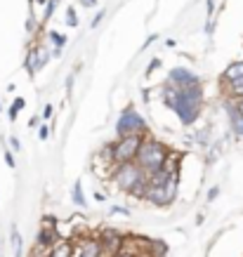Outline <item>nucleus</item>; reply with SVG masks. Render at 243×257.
Instances as JSON below:
<instances>
[{"instance_id": "obj_1", "label": "nucleus", "mask_w": 243, "mask_h": 257, "mask_svg": "<svg viewBox=\"0 0 243 257\" xmlns=\"http://www.w3.org/2000/svg\"><path fill=\"white\" fill-rule=\"evenodd\" d=\"M163 97L165 106L175 111V116L182 120V125H194L201 116V106H203V87H173L163 83Z\"/></svg>"}, {"instance_id": "obj_2", "label": "nucleus", "mask_w": 243, "mask_h": 257, "mask_svg": "<svg viewBox=\"0 0 243 257\" xmlns=\"http://www.w3.org/2000/svg\"><path fill=\"white\" fill-rule=\"evenodd\" d=\"M109 179L113 182V187L123 194L133 196L137 201H144L147 194V175L140 165L135 163H116L109 172Z\"/></svg>"}, {"instance_id": "obj_3", "label": "nucleus", "mask_w": 243, "mask_h": 257, "mask_svg": "<svg viewBox=\"0 0 243 257\" xmlns=\"http://www.w3.org/2000/svg\"><path fill=\"white\" fill-rule=\"evenodd\" d=\"M177 182H180V172H156L147 177V194L144 201H149L151 205H170L177 198Z\"/></svg>"}, {"instance_id": "obj_4", "label": "nucleus", "mask_w": 243, "mask_h": 257, "mask_svg": "<svg viewBox=\"0 0 243 257\" xmlns=\"http://www.w3.org/2000/svg\"><path fill=\"white\" fill-rule=\"evenodd\" d=\"M168 147H165L163 142H158L156 137H142V144H140V151H137V158H135V163L140 165L144 175L149 177V175H156V172L163 170V163L165 158H168Z\"/></svg>"}, {"instance_id": "obj_5", "label": "nucleus", "mask_w": 243, "mask_h": 257, "mask_svg": "<svg viewBox=\"0 0 243 257\" xmlns=\"http://www.w3.org/2000/svg\"><path fill=\"white\" fill-rule=\"evenodd\" d=\"M116 135L118 137H128V135H149V123L144 120L140 111L135 109V106H128L116 120Z\"/></svg>"}, {"instance_id": "obj_6", "label": "nucleus", "mask_w": 243, "mask_h": 257, "mask_svg": "<svg viewBox=\"0 0 243 257\" xmlns=\"http://www.w3.org/2000/svg\"><path fill=\"white\" fill-rule=\"evenodd\" d=\"M147 137V135H144ZM142 137L140 135H128V137H118L116 142H111V161L116 163H133L140 151Z\"/></svg>"}, {"instance_id": "obj_7", "label": "nucleus", "mask_w": 243, "mask_h": 257, "mask_svg": "<svg viewBox=\"0 0 243 257\" xmlns=\"http://www.w3.org/2000/svg\"><path fill=\"white\" fill-rule=\"evenodd\" d=\"M71 257H106L97 236H73L71 238Z\"/></svg>"}, {"instance_id": "obj_8", "label": "nucleus", "mask_w": 243, "mask_h": 257, "mask_svg": "<svg viewBox=\"0 0 243 257\" xmlns=\"http://www.w3.org/2000/svg\"><path fill=\"white\" fill-rule=\"evenodd\" d=\"M47 62H50L47 47L36 45V47L29 50V55H26V59H24V66H26V71H29V76H33V73H38L40 69H45Z\"/></svg>"}, {"instance_id": "obj_9", "label": "nucleus", "mask_w": 243, "mask_h": 257, "mask_svg": "<svg viewBox=\"0 0 243 257\" xmlns=\"http://www.w3.org/2000/svg\"><path fill=\"white\" fill-rule=\"evenodd\" d=\"M168 85L173 87H194V85H201V78H198L196 73H191L189 69H173L168 73V80H165Z\"/></svg>"}, {"instance_id": "obj_10", "label": "nucleus", "mask_w": 243, "mask_h": 257, "mask_svg": "<svg viewBox=\"0 0 243 257\" xmlns=\"http://www.w3.org/2000/svg\"><path fill=\"white\" fill-rule=\"evenodd\" d=\"M222 92H224L227 101L243 99V78H238V80H224V83H222Z\"/></svg>"}, {"instance_id": "obj_11", "label": "nucleus", "mask_w": 243, "mask_h": 257, "mask_svg": "<svg viewBox=\"0 0 243 257\" xmlns=\"http://www.w3.org/2000/svg\"><path fill=\"white\" fill-rule=\"evenodd\" d=\"M227 113H229V123H231L234 135L238 137V140H243V116L234 109V104H231V101H227Z\"/></svg>"}, {"instance_id": "obj_12", "label": "nucleus", "mask_w": 243, "mask_h": 257, "mask_svg": "<svg viewBox=\"0 0 243 257\" xmlns=\"http://www.w3.org/2000/svg\"><path fill=\"white\" fill-rule=\"evenodd\" d=\"M47 257H71V238H59L47 250Z\"/></svg>"}, {"instance_id": "obj_13", "label": "nucleus", "mask_w": 243, "mask_h": 257, "mask_svg": "<svg viewBox=\"0 0 243 257\" xmlns=\"http://www.w3.org/2000/svg\"><path fill=\"white\" fill-rule=\"evenodd\" d=\"M238 78H243V62L229 64L227 69H224V73H222V83L224 80H238Z\"/></svg>"}, {"instance_id": "obj_14", "label": "nucleus", "mask_w": 243, "mask_h": 257, "mask_svg": "<svg viewBox=\"0 0 243 257\" xmlns=\"http://www.w3.org/2000/svg\"><path fill=\"white\" fill-rule=\"evenodd\" d=\"M50 43L55 45V57L62 55V47L66 45V36H62L59 31H50Z\"/></svg>"}, {"instance_id": "obj_15", "label": "nucleus", "mask_w": 243, "mask_h": 257, "mask_svg": "<svg viewBox=\"0 0 243 257\" xmlns=\"http://www.w3.org/2000/svg\"><path fill=\"white\" fill-rule=\"evenodd\" d=\"M10 238H12V245H15V257H22L24 245H22V236H19V231H17V226L10 229Z\"/></svg>"}, {"instance_id": "obj_16", "label": "nucleus", "mask_w": 243, "mask_h": 257, "mask_svg": "<svg viewBox=\"0 0 243 257\" xmlns=\"http://www.w3.org/2000/svg\"><path fill=\"white\" fill-rule=\"evenodd\" d=\"M71 198H73V203H76V205H80V208L85 205V196H83V187H80V182H76V184H73V189H71Z\"/></svg>"}, {"instance_id": "obj_17", "label": "nucleus", "mask_w": 243, "mask_h": 257, "mask_svg": "<svg viewBox=\"0 0 243 257\" xmlns=\"http://www.w3.org/2000/svg\"><path fill=\"white\" fill-rule=\"evenodd\" d=\"M64 22H66V26L76 29V26H78V15H76V10H73V8H66V19H64Z\"/></svg>"}, {"instance_id": "obj_18", "label": "nucleus", "mask_w": 243, "mask_h": 257, "mask_svg": "<svg viewBox=\"0 0 243 257\" xmlns=\"http://www.w3.org/2000/svg\"><path fill=\"white\" fill-rule=\"evenodd\" d=\"M3 156H5V163H8L10 168H17V161H15V156H12V151H10V149H5V154H3Z\"/></svg>"}, {"instance_id": "obj_19", "label": "nucleus", "mask_w": 243, "mask_h": 257, "mask_svg": "<svg viewBox=\"0 0 243 257\" xmlns=\"http://www.w3.org/2000/svg\"><path fill=\"white\" fill-rule=\"evenodd\" d=\"M10 147H12V151H22V142H19V137H10Z\"/></svg>"}, {"instance_id": "obj_20", "label": "nucleus", "mask_w": 243, "mask_h": 257, "mask_svg": "<svg viewBox=\"0 0 243 257\" xmlns=\"http://www.w3.org/2000/svg\"><path fill=\"white\" fill-rule=\"evenodd\" d=\"M38 137L43 142L47 140V137H50V125H40V133H38Z\"/></svg>"}, {"instance_id": "obj_21", "label": "nucleus", "mask_w": 243, "mask_h": 257, "mask_svg": "<svg viewBox=\"0 0 243 257\" xmlns=\"http://www.w3.org/2000/svg\"><path fill=\"white\" fill-rule=\"evenodd\" d=\"M43 118H45V120L52 118V104H45V106H43Z\"/></svg>"}, {"instance_id": "obj_22", "label": "nucleus", "mask_w": 243, "mask_h": 257, "mask_svg": "<svg viewBox=\"0 0 243 257\" xmlns=\"http://www.w3.org/2000/svg\"><path fill=\"white\" fill-rule=\"evenodd\" d=\"M12 106H15L17 111H22L24 106H26V101H24V97H17V99H15V104H12Z\"/></svg>"}, {"instance_id": "obj_23", "label": "nucleus", "mask_w": 243, "mask_h": 257, "mask_svg": "<svg viewBox=\"0 0 243 257\" xmlns=\"http://www.w3.org/2000/svg\"><path fill=\"white\" fill-rule=\"evenodd\" d=\"M113 257H135V255H133V252H130V250L120 248V250H118V252H116V255H113Z\"/></svg>"}, {"instance_id": "obj_24", "label": "nucleus", "mask_w": 243, "mask_h": 257, "mask_svg": "<svg viewBox=\"0 0 243 257\" xmlns=\"http://www.w3.org/2000/svg\"><path fill=\"white\" fill-rule=\"evenodd\" d=\"M231 104H234V109L243 116V99H236V101H231Z\"/></svg>"}, {"instance_id": "obj_25", "label": "nucleus", "mask_w": 243, "mask_h": 257, "mask_svg": "<svg viewBox=\"0 0 243 257\" xmlns=\"http://www.w3.org/2000/svg\"><path fill=\"white\" fill-rule=\"evenodd\" d=\"M83 8H97V0H80Z\"/></svg>"}, {"instance_id": "obj_26", "label": "nucleus", "mask_w": 243, "mask_h": 257, "mask_svg": "<svg viewBox=\"0 0 243 257\" xmlns=\"http://www.w3.org/2000/svg\"><path fill=\"white\" fill-rule=\"evenodd\" d=\"M217 194H220V187H212V189H210V194H208V201H212V198H215Z\"/></svg>"}, {"instance_id": "obj_27", "label": "nucleus", "mask_w": 243, "mask_h": 257, "mask_svg": "<svg viewBox=\"0 0 243 257\" xmlns=\"http://www.w3.org/2000/svg\"><path fill=\"white\" fill-rule=\"evenodd\" d=\"M104 17H106V15H104V12H99V15H97V17H94V22H92V26H97V24H99V22H102V19H104Z\"/></svg>"}, {"instance_id": "obj_28", "label": "nucleus", "mask_w": 243, "mask_h": 257, "mask_svg": "<svg viewBox=\"0 0 243 257\" xmlns=\"http://www.w3.org/2000/svg\"><path fill=\"white\" fill-rule=\"evenodd\" d=\"M111 212H118V215H128V208H111Z\"/></svg>"}, {"instance_id": "obj_29", "label": "nucleus", "mask_w": 243, "mask_h": 257, "mask_svg": "<svg viewBox=\"0 0 243 257\" xmlns=\"http://www.w3.org/2000/svg\"><path fill=\"white\" fill-rule=\"evenodd\" d=\"M212 10H215V0H208V15H212Z\"/></svg>"}, {"instance_id": "obj_30", "label": "nucleus", "mask_w": 243, "mask_h": 257, "mask_svg": "<svg viewBox=\"0 0 243 257\" xmlns=\"http://www.w3.org/2000/svg\"><path fill=\"white\" fill-rule=\"evenodd\" d=\"M36 125H38V116H33L31 120H29V127H36Z\"/></svg>"}, {"instance_id": "obj_31", "label": "nucleus", "mask_w": 243, "mask_h": 257, "mask_svg": "<svg viewBox=\"0 0 243 257\" xmlns=\"http://www.w3.org/2000/svg\"><path fill=\"white\" fill-rule=\"evenodd\" d=\"M0 109H3V106H0Z\"/></svg>"}]
</instances>
